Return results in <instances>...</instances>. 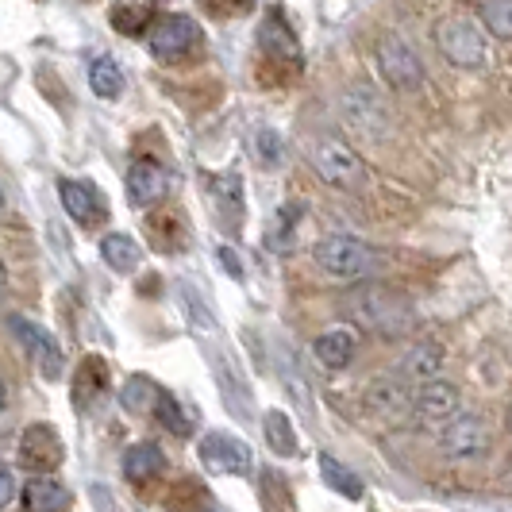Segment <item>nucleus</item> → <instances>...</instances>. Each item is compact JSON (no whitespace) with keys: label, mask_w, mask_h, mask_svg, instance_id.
Returning <instances> with one entry per match:
<instances>
[{"label":"nucleus","mask_w":512,"mask_h":512,"mask_svg":"<svg viewBox=\"0 0 512 512\" xmlns=\"http://www.w3.org/2000/svg\"><path fill=\"white\" fill-rule=\"evenodd\" d=\"M436 47L459 70H489V62H493L489 35L470 16H447V20H439Z\"/></svg>","instance_id":"nucleus-1"},{"label":"nucleus","mask_w":512,"mask_h":512,"mask_svg":"<svg viewBox=\"0 0 512 512\" xmlns=\"http://www.w3.org/2000/svg\"><path fill=\"white\" fill-rule=\"evenodd\" d=\"M308 162L320 174V181H328V185L343 189V193H362L366 181H370L362 158L347 143H339V139H316L308 147Z\"/></svg>","instance_id":"nucleus-2"},{"label":"nucleus","mask_w":512,"mask_h":512,"mask_svg":"<svg viewBox=\"0 0 512 512\" xmlns=\"http://www.w3.org/2000/svg\"><path fill=\"white\" fill-rule=\"evenodd\" d=\"M347 312L359 320L366 332H378V335H401L409 328V308L401 297L385 293L378 285H366L359 289L351 301H347Z\"/></svg>","instance_id":"nucleus-3"},{"label":"nucleus","mask_w":512,"mask_h":512,"mask_svg":"<svg viewBox=\"0 0 512 512\" xmlns=\"http://www.w3.org/2000/svg\"><path fill=\"white\" fill-rule=\"evenodd\" d=\"M312 258H316L320 274H328L339 285L359 282L362 274H366V266H370V251H366V243H359L355 235H324L312 247Z\"/></svg>","instance_id":"nucleus-4"},{"label":"nucleus","mask_w":512,"mask_h":512,"mask_svg":"<svg viewBox=\"0 0 512 512\" xmlns=\"http://www.w3.org/2000/svg\"><path fill=\"white\" fill-rule=\"evenodd\" d=\"M436 443L447 462H482L493 451V428L482 416H455L443 424Z\"/></svg>","instance_id":"nucleus-5"},{"label":"nucleus","mask_w":512,"mask_h":512,"mask_svg":"<svg viewBox=\"0 0 512 512\" xmlns=\"http://www.w3.org/2000/svg\"><path fill=\"white\" fill-rule=\"evenodd\" d=\"M378 66H382L385 81L397 93H416L424 85V66H420L416 51H412L397 31H385L382 39H378Z\"/></svg>","instance_id":"nucleus-6"},{"label":"nucleus","mask_w":512,"mask_h":512,"mask_svg":"<svg viewBox=\"0 0 512 512\" xmlns=\"http://www.w3.org/2000/svg\"><path fill=\"white\" fill-rule=\"evenodd\" d=\"M197 39H201V27L193 24L189 16H181V12L158 16L151 24V35H147L151 54L158 62H178V58H185V54L197 47Z\"/></svg>","instance_id":"nucleus-7"},{"label":"nucleus","mask_w":512,"mask_h":512,"mask_svg":"<svg viewBox=\"0 0 512 512\" xmlns=\"http://www.w3.org/2000/svg\"><path fill=\"white\" fill-rule=\"evenodd\" d=\"M66 459V447H62V439L54 432L51 424H31L24 436H20V447H16V462L31 470V474H39V478H47L51 470H58V462Z\"/></svg>","instance_id":"nucleus-8"},{"label":"nucleus","mask_w":512,"mask_h":512,"mask_svg":"<svg viewBox=\"0 0 512 512\" xmlns=\"http://www.w3.org/2000/svg\"><path fill=\"white\" fill-rule=\"evenodd\" d=\"M343 120H347V128L355 131V135H362V139H382L385 131H389L385 104L378 101V93L366 89V85H351V89L343 93Z\"/></svg>","instance_id":"nucleus-9"},{"label":"nucleus","mask_w":512,"mask_h":512,"mask_svg":"<svg viewBox=\"0 0 512 512\" xmlns=\"http://www.w3.org/2000/svg\"><path fill=\"white\" fill-rule=\"evenodd\" d=\"M8 328H12V335L24 343V351L31 355L35 370H39L47 382L62 378L66 359H62V351H58V343L51 339V332H43L39 324H31V320H24V316H8Z\"/></svg>","instance_id":"nucleus-10"},{"label":"nucleus","mask_w":512,"mask_h":512,"mask_svg":"<svg viewBox=\"0 0 512 512\" xmlns=\"http://www.w3.org/2000/svg\"><path fill=\"white\" fill-rule=\"evenodd\" d=\"M197 451H201V462L212 474H239L243 478V474H251V462H255L251 447L239 436H228V432H208Z\"/></svg>","instance_id":"nucleus-11"},{"label":"nucleus","mask_w":512,"mask_h":512,"mask_svg":"<svg viewBox=\"0 0 512 512\" xmlns=\"http://www.w3.org/2000/svg\"><path fill=\"white\" fill-rule=\"evenodd\" d=\"M62 205L66 212L74 216L81 228H101L104 220H108V205H104L101 189L93 185V181H62Z\"/></svg>","instance_id":"nucleus-12"},{"label":"nucleus","mask_w":512,"mask_h":512,"mask_svg":"<svg viewBox=\"0 0 512 512\" xmlns=\"http://www.w3.org/2000/svg\"><path fill=\"white\" fill-rule=\"evenodd\" d=\"M170 193V174L154 162V158H139L128 174V201L135 208H154L166 201Z\"/></svg>","instance_id":"nucleus-13"},{"label":"nucleus","mask_w":512,"mask_h":512,"mask_svg":"<svg viewBox=\"0 0 512 512\" xmlns=\"http://www.w3.org/2000/svg\"><path fill=\"white\" fill-rule=\"evenodd\" d=\"M409 409L428 424H447L459 412V389L451 382H428L409 397Z\"/></svg>","instance_id":"nucleus-14"},{"label":"nucleus","mask_w":512,"mask_h":512,"mask_svg":"<svg viewBox=\"0 0 512 512\" xmlns=\"http://www.w3.org/2000/svg\"><path fill=\"white\" fill-rule=\"evenodd\" d=\"M439 370H443V347H439L436 339H424V343H416L405 351V359L397 362V378L405 382H439Z\"/></svg>","instance_id":"nucleus-15"},{"label":"nucleus","mask_w":512,"mask_h":512,"mask_svg":"<svg viewBox=\"0 0 512 512\" xmlns=\"http://www.w3.org/2000/svg\"><path fill=\"white\" fill-rule=\"evenodd\" d=\"M355 347H359V339H355L351 328H332V332H324L312 339V355H316V362H320L324 370H332V374L351 366Z\"/></svg>","instance_id":"nucleus-16"},{"label":"nucleus","mask_w":512,"mask_h":512,"mask_svg":"<svg viewBox=\"0 0 512 512\" xmlns=\"http://www.w3.org/2000/svg\"><path fill=\"white\" fill-rule=\"evenodd\" d=\"M409 389L401 378H393V374H385V378H374V382L366 385V405L370 412H378V416H389V420H397L401 412H409Z\"/></svg>","instance_id":"nucleus-17"},{"label":"nucleus","mask_w":512,"mask_h":512,"mask_svg":"<svg viewBox=\"0 0 512 512\" xmlns=\"http://www.w3.org/2000/svg\"><path fill=\"white\" fill-rule=\"evenodd\" d=\"M258 39H262V51L270 54V58L289 62V66H297V62H301V43H297V35L285 27L282 12H270V16L262 20Z\"/></svg>","instance_id":"nucleus-18"},{"label":"nucleus","mask_w":512,"mask_h":512,"mask_svg":"<svg viewBox=\"0 0 512 512\" xmlns=\"http://www.w3.org/2000/svg\"><path fill=\"white\" fill-rule=\"evenodd\" d=\"M27 512H66L70 509V489L54 478H31L24 486Z\"/></svg>","instance_id":"nucleus-19"},{"label":"nucleus","mask_w":512,"mask_h":512,"mask_svg":"<svg viewBox=\"0 0 512 512\" xmlns=\"http://www.w3.org/2000/svg\"><path fill=\"white\" fill-rule=\"evenodd\" d=\"M101 258L108 262V270L131 274V270L139 266V258H143V247H139L131 235H124V231H112V235L101 239Z\"/></svg>","instance_id":"nucleus-20"},{"label":"nucleus","mask_w":512,"mask_h":512,"mask_svg":"<svg viewBox=\"0 0 512 512\" xmlns=\"http://www.w3.org/2000/svg\"><path fill=\"white\" fill-rule=\"evenodd\" d=\"M162 466H166V455L154 443H135L128 455H124V474H128V482H139V486L158 478Z\"/></svg>","instance_id":"nucleus-21"},{"label":"nucleus","mask_w":512,"mask_h":512,"mask_svg":"<svg viewBox=\"0 0 512 512\" xmlns=\"http://www.w3.org/2000/svg\"><path fill=\"white\" fill-rule=\"evenodd\" d=\"M89 85L101 101H120L124 97V70L112 62V58H97L89 66Z\"/></svg>","instance_id":"nucleus-22"},{"label":"nucleus","mask_w":512,"mask_h":512,"mask_svg":"<svg viewBox=\"0 0 512 512\" xmlns=\"http://www.w3.org/2000/svg\"><path fill=\"white\" fill-rule=\"evenodd\" d=\"M320 474H324V482H328L335 493H343L347 501H359L362 497V478L347 462L332 459V455H320Z\"/></svg>","instance_id":"nucleus-23"},{"label":"nucleus","mask_w":512,"mask_h":512,"mask_svg":"<svg viewBox=\"0 0 512 512\" xmlns=\"http://www.w3.org/2000/svg\"><path fill=\"white\" fill-rule=\"evenodd\" d=\"M108 20H112L116 31H124V35H143L158 20V8H151V4H116L108 12Z\"/></svg>","instance_id":"nucleus-24"},{"label":"nucleus","mask_w":512,"mask_h":512,"mask_svg":"<svg viewBox=\"0 0 512 512\" xmlns=\"http://www.w3.org/2000/svg\"><path fill=\"white\" fill-rule=\"evenodd\" d=\"M208 193L220 201V208L228 212L231 220L239 216V224H243V181H239V174H216V178H208Z\"/></svg>","instance_id":"nucleus-25"},{"label":"nucleus","mask_w":512,"mask_h":512,"mask_svg":"<svg viewBox=\"0 0 512 512\" xmlns=\"http://www.w3.org/2000/svg\"><path fill=\"white\" fill-rule=\"evenodd\" d=\"M262 428H266L270 451H278V455H297V436H293V424H289L285 412L270 409L266 416H262Z\"/></svg>","instance_id":"nucleus-26"},{"label":"nucleus","mask_w":512,"mask_h":512,"mask_svg":"<svg viewBox=\"0 0 512 512\" xmlns=\"http://www.w3.org/2000/svg\"><path fill=\"white\" fill-rule=\"evenodd\" d=\"M297 224H301V205H282L278 216H274V224L266 228V243H270L274 251H289Z\"/></svg>","instance_id":"nucleus-27"},{"label":"nucleus","mask_w":512,"mask_h":512,"mask_svg":"<svg viewBox=\"0 0 512 512\" xmlns=\"http://www.w3.org/2000/svg\"><path fill=\"white\" fill-rule=\"evenodd\" d=\"M158 397H162V389L151 382V378H131L128 385H124V393H120V401H124V409L128 412H154V405H158Z\"/></svg>","instance_id":"nucleus-28"},{"label":"nucleus","mask_w":512,"mask_h":512,"mask_svg":"<svg viewBox=\"0 0 512 512\" xmlns=\"http://www.w3.org/2000/svg\"><path fill=\"white\" fill-rule=\"evenodd\" d=\"M478 20H482L478 27L493 31L497 39H509V35H512V4H509V0H493V4H482V8H478Z\"/></svg>","instance_id":"nucleus-29"},{"label":"nucleus","mask_w":512,"mask_h":512,"mask_svg":"<svg viewBox=\"0 0 512 512\" xmlns=\"http://www.w3.org/2000/svg\"><path fill=\"white\" fill-rule=\"evenodd\" d=\"M154 416L174 432V436H189V412L181 409L178 401L170 397V393H162L158 397V405H154Z\"/></svg>","instance_id":"nucleus-30"},{"label":"nucleus","mask_w":512,"mask_h":512,"mask_svg":"<svg viewBox=\"0 0 512 512\" xmlns=\"http://www.w3.org/2000/svg\"><path fill=\"white\" fill-rule=\"evenodd\" d=\"M255 147H258V162H262V166H270V170L282 166V135H278V131L258 128Z\"/></svg>","instance_id":"nucleus-31"},{"label":"nucleus","mask_w":512,"mask_h":512,"mask_svg":"<svg viewBox=\"0 0 512 512\" xmlns=\"http://www.w3.org/2000/svg\"><path fill=\"white\" fill-rule=\"evenodd\" d=\"M16 493H20L16 474H12V470H0V509H8V505L16 501Z\"/></svg>","instance_id":"nucleus-32"},{"label":"nucleus","mask_w":512,"mask_h":512,"mask_svg":"<svg viewBox=\"0 0 512 512\" xmlns=\"http://www.w3.org/2000/svg\"><path fill=\"white\" fill-rule=\"evenodd\" d=\"M220 258H224V262H228V270H231V274H235V278H239V274H243V266H239V262H235V258H231V251H228V247H224V251H220Z\"/></svg>","instance_id":"nucleus-33"},{"label":"nucleus","mask_w":512,"mask_h":512,"mask_svg":"<svg viewBox=\"0 0 512 512\" xmlns=\"http://www.w3.org/2000/svg\"><path fill=\"white\" fill-rule=\"evenodd\" d=\"M4 405H8V389H4V382H0V412H4Z\"/></svg>","instance_id":"nucleus-34"},{"label":"nucleus","mask_w":512,"mask_h":512,"mask_svg":"<svg viewBox=\"0 0 512 512\" xmlns=\"http://www.w3.org/2000/svg\"><path fill=\"white\" fill-rule=\"evenodd\" d=\"M0 289H4V266H0Z\"/></svg>","instance_id":"nucleus-35"}]
</instances>
